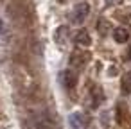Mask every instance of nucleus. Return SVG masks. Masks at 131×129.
Segmentation results:
<instances>
[{"label": "nucleus", "mask_w": 131, "mask_h": 129, "mask_svg": "<svg viewBox=\"0 0 131 129\" xmlns=\"http://www.w3.org/2000/svg\"><path fill=\"white\" fill-rule=\"evenodd\" d=\"M88 57H90V56H88L86 52H74V54H72V57H70V65H72V66H79V68H81V66L88 61Z\"/></svg>", "instance_id": "7ed1b4c3"}, {"label": "nucleus", "mask_w": 131, "mask_h": 129, "mask_svg": "<svg viewBox=\"0 0 131 129\" xmlns=\"http://www.w3.org/2000/svg\"><path fill=\"white\" fill-rule=\"evenodd\" d=\"M88 13H90V6H88V4H84V2L77 4V6L74 7V11H72V20H74V24H83L84 18L88 16Z\"/></svg>", "instance_id": "f257e3e1"}, {"label": "nucleus", "mask_w": 131, "mask_h": 129, "mask_svg": "<svg viewBox=\"0 0 131 129\" xmlns=\"http://www.w3.org/2000/svg\"><path fill=\"white\" fill-rule=\"evenodd\" d=\"M0 32H2V22H0Z\"/></svg>", "instance_id": "9b49d317"}, {"label": "nucleus", "mask_w": 131, "mask_h": 129, "mask_svg": "<svg viewBox=\"0 0 131 129\" xmlns=\"http://www.w3.org/2000/svg\"><path fill=\"white\" fill-rule=\"evenodd\" d=\"M92 95H93V106H97V104L104 99V95H102V91H101L99 86H95V88L92 90Z\"/></svg>", "instance_id": "423d86ee"}, {"label": "nucleus", "mask_w": 131, "mask_h": 129, "mask_svg": "<svg viewBox=\"0 0 131 129\" xmlns=\"http://www.w3.org/2000/svg\"><path fill=\"white\" fill-rule=\"evenodd\" d=\"M108 29H110V24H108L106 20H101V22H99V32H101V34H106Z\"/></svg>", "instance_id": "1a4fd4ad"}, {"label": "nucleus", "mask_w": 131, "mask_h": 129, "mask_svg": "<svg viewBox=\"0 0 131 129\" xmlns=\"http://www.w3.org/2000/svg\"><path fill=\"white\" fill-rule=\"evenodd\" d=\"M63 36H67V27H59V29L56 31V41H58V43H63V41H65Z\"/></svg>", "instance_id": "6e6552de"}, {"label": "nucleus", "mask_w": 131, "mask_h": 129, "mask_svg": "<svg viewBox=\"0 0 131 129\" xmlns=\"http://www.w3.org/2000/svg\"><path fill=\"white\" fill-rule=\"evenodd\" d=\"M110 6H115V4H120V0H106Z\"/></svg>", "instance_id": "9d476101"}, {"label": "nucleus", "mask_w": 131, "mask_h": 129, "mask_svg": "<svg viewBox=\"0 0 131 129\" xmlns=\"http://www.w3.org/2000/svg\"><path fill=\"white\" fill-rule=\"evenodd\" d=\"M113 38H115L117 43H126V41L129 40V32H127L124 27H117V29L113 31Z\"/></svg>", "instance_id": "39448f33"}, {"label": "nucleus", "mask_w": 131, "mask_h": 129, "mask_svg": "<svg viewBox=\"0 0 131 129\" xmlns=\"http://www.w3.org/2000/svg\"><path fill=\"white\" fill-rule=\"evenodd\" d=\"M122 88H124V91L131 93V72H127V74L124 75V79H122Z\"/></svg>", "instance_id": "0eeeda50"}, {"label": "nucleus", "mask_w": 131, "mask_h": 129, "mask_svg": "<svg viewBox=\"0 0 131 129\" xmlns=\"http://www.w3.org/2000/svg\"><path fill=\"white\" fill-rule=\"evenodd\" d=\"M61 81H63V86H65L67 90H72V88L75 86L77 77H75V74H74L72 70H65V72L61 74Z\"/></svg>", "instance_id": "f03ea898"}, {"label": "nucleus", "mask_w": 131, "mask_h": 129, "mask_svg": "<svg viewBox=\"0 0 131 129\" xmlns=\"http://www.w3.org/2000/svg\"><path fill=\"white\" fill-rule=\"evenodd\" d=\"M75 43L77 45H81V47H88L90 43H92V38H90V34H88V31H79L77 34H75Z\"/></svg>", "instance_id": "20e7f679"}, {"label": "nucleus", "mask_w": 131, "mask_h": 129, "mask_svg": "<svg viewBox=\"0 0 131 129\" xmlns=\"http://www.w3.org/2000/svg\"><path fill=\"white\" fill-rule=\"evenodd\" d=\"M129 59H131V50H129Z\"/></svg>", "instance_id": "f8f14e48"}]
</instances>
